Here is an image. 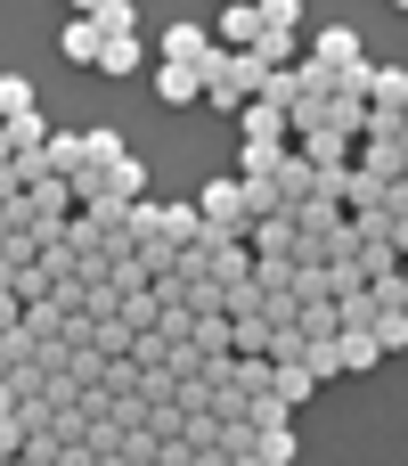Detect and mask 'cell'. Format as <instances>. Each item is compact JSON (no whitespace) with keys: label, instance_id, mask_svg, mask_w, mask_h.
<instances>
[{"label":"cell","instance_id":"obj_1","mask_svg":"<svg viewBox=\"0 0 408 466\" xmlns=\"http://www.w3.org/2000/svg\"><path fill=\"white\" fill-rule=\"evenodd\" d=\"M196 74H204V98H213L221 115H237V106L262 90V74H270V66H262L254 49H221V41H213V57H204Z\"/></svg>","mask_w":408,"mask_h":466},{"label":"cell","instance_id":"obj_2","mask_svg":"<svg viewBox=\"0 0 408 466\" xmlns=\"http://www.w3.org/2000/svg\"><path fill=\"white\" fill-rule=\"evenodd\" d=\"M196 221H204V229H229V238H245V229H254V205H245V180H237V172L204 180V188H196Z\"/></svg>","mask_w":408,"mask_h":466},{"label":"cell","instance_id":"obj_3","mask_svg":"<svg viewBox=\"0 0 408 466\" xmlns=\"http://www.w3.org/2000/svg\"><path fill=\"white\" fill-rule=\"evenodd\" d=\"M311 57H319V66H343V74H368V66H376V57L360 49V33H352V25H327V33L311 41Z\"/></svg>","mask_w":408,"mask_h":466},{"label":"cell","instance_id":"obj_4","mask_svg":"<svg viewBox=\"0 0 408 466\" xmlns=\"http://www.w3.org/2000/svg\"><path fill=\"white\" fill-rule=\"evenodd\" d=\"M294 156H303L311 172H335V164H352V139L319 123V131H294Z\"/></svg>","mask_w":408,"mask_h":466},{"label":"cell","instance_id":"obj_5","mask_svg":"<svg viewBox=\"0 0 408 466\" xmlns=\"http://www.w3.org/2000/svg\"><path fill=\"white\" fill-rule=\"evenodd\" d=\"M311 393H319V377H311L303 360H270V401H278V410H303Z\"/></svg>","mask_w":408,"mask_h":466},{"label":"cell","instance_id":"obj_6","mask_svg":"<svg viewBox=\"0 0 408 466\" xmlns=\"http://www.w3.org/2000/svg\"><path fill=\"white\" fill-rule=\"evenodd\" d=\"M139 57H147V49H139V33H98V49H90V66H98V74H139Z\"/></svg>","mask_w":408,"mask_h":466},{"label":"cell","instance_id":"obj_7","mask_svg":"<svg viewBox=\"0 0 408 466\" xmlns=\"http://www.w3.org/2000/svg\"><path fill=\"white\" fill-rule=\"evenodd\" d=\"M155 98H164V106H188V98H204V74H196V66L155 57Z\"/></svg>","mask_w":408,"mask_h":466},{"label":"cell","instance_id":"obj_8","mask_svg":"<svg viewBox=\"0 0 408 466\" xmlns=\"http://www.w3.org/2000/svg\"><path fill=\"white\" fill-rule=\"evenodd\" d=\"M294 238H303V229H294V213H262V221L245 229V246H254V254H286V262H294Z\"/></svg>","mask_w":408,"mask_h":466},{"label":"cell","instance_id":"obj_9","mask_svg":"<svg viewBox=\"0 0 408 466\" xmlns=\"http://www.w3.org/2000/svg\"><path fill=\"white\" fill-rule=\"evenodd\" d=\"M164 57H172V66H204V57H213V33H204V25H164Z\"/></svg>","mask_w":408,"mask_h":466},{"label":"cell","instance_id":"obj_10","mask_svg":"<svg viewBox=\"0 0 408 466\" xmlns=\"http://www.w3.org/2000/svg\"><path fill=\"white\" fill-rule=\"evenodd\" d=\"M254 33H262V8H254V0H229L213 41H221V49H254Z\"/></svg>","mask_w":408,"mask_h":466},{"label":"cell","instance_id":"obj_11","mask_svg":"<svg viewBox=\"0 0 408 466\" xmlns=\"http://www.w3.org/2000/svg\"><path fill=\"white\" fill-rule=\"evenodd\" d=\"M360 172H376V180H401V164H408V139H368L360 156H352Z\"/></svg>","mask_w":408,"mask_h":466},{"label":"cell","instance_id":"obj_12","mask_svg":"<svg viewBox=\"0 0 408 466\" xmlns=\"http://www.w3.org/2000/svg\"><path fill=\"white\" fill-rule=\"evenodd\" d=\"M254 57H262V66H294V25L262 16V33H254Z\"/></svg>","mask_w":408,"mask_h":466},{"label":"cell","instance_id":"obj_13","mask_svg":"<svg viewBox=\"0 0 408 466\" xmlns=\"http://www.w3.org/2000/svg\"><path fill=\"white\" fill-rule=\"evenodd\" d=\"M237 131H245V139H286V115H278L270 98H245V106H237Z\"/></svg>","mask_w":408,"mask_h":466},{"label":"cell","instance_id":"obj_14","mask_svg":"<svg viewBox=\"0 0 408 466\" xmlns=\"http://www.w3.org/2000/svg\"><path fill=\"white\" fill-rule=\"evenodd\" d=\"M254 459L262 466H294V418H286V426H254Z\"/></svg>","mask_w":408,"mask_h":466},{"label":"cell","instance_id":"obj_15","mask_svg":"<svg viewBox=\"0 0 408 466\" xmlns=\"http://www.w3.org/2000/svg\"><path fill=\"white\" fill-rule=\"evenodd\" d=\"M368 106H408V66H368Z\"/></svg>","mask_w":408,"mask_h":466},{"label":"cell","instance_id":"obj_16","mask_svg":"<svg viewBox=\"0 0 408 466\" xmlns=\"http://www.w3.org/2000/svg\"><path fill=\"white\" fill-rule=\"evenodd\" d=\"M123 147H131V139H123L114 123H90V131H82V164H114Z\"/></svg>","mask_w":408,"mask_h":466},{"label":"cell","instance_id":"obj_17","mask_svg":"<svg viewBox=\"0 0 408 466\" xmlns=\"http://www.w3.org/2000/svg\"><path fill=\"white\" fill-rule=\"evenodd\" d=\"M90 25L98 33H139V0H90Z\"/></svg>","mask_w":408,"mask_h":466},{"label":"cell","instance_id":"obj_18","mask_svg":"<svg viewBox=\"0 0 408 466\" xmlns=\"http://www.w3.org/2000/svg\"><path fill=\"white\" fill-rule=\"evenodd\" d=\"M57 49H65L74 66H90V49H98V25H90V16H65V33H57Z\"/></svg>","mask_w":408,"mask_h":466},{"label":"cell","instance_id":"obj_19","mask_svg":"<svg viewBox=\"0 0 408 466\" xmlns=\"http://www.w3.org/2000/svg\"><path fill=\"white\" fill-rule=\"evenodd\" d=\"M278 156H286V139H245V156H237V180H262Z\"/></svg>","mask_w":408,"mask_h":466},{"label":"cell","instance_id":"obj_20","mask_svg":"<svg viewBox=\"0 0 408 466\" xmlns=\"http://www.w3.org/2000/svg\"><path fill=\"white\" fill-rule=\"evenodd\" d=\"M360 139H408V115H401V106H368Z\"/></svg>","mask_w":408,"mask_h":466},{"label":"cell","instance_id":"obj_21","mask_svg":"<svg viewBox=\"0 0 408 466\" xmlns=\"http://www.w3.org/2000/svg\"><path fill=\"white\" fill-rule=\"evenodd\" d=\"M155 213H164V238H172V246H188V238L204 229V221H196V205H155Z\"/></svg>","mask_w":408,"mask_h":466},{"label":"cell","instance_id":"obj_22","mask_svg":"<svg viewBox=\"0 0 408 466\" xmlns=\"http://www.w3.org/2000/svg\"><path fill=\"white\" fill-rule=\"evenodd\" d=\"M8 115H33V82L25 74H0V123Z\"/></svg>","mask_w":408,"mask_h":466},{"label":"cell","instance_id":"obj_23","mask_svg":"<svg viewBox=\"0 0 408 466\" xmlns=\"http://www.w3.org/2000/svg\"><path fill=\"white\" fill-rule=\"evenodd\" d=\"M16 451H25V418L8 410V418H0V459H16Z\"/></svg>","mask_w":408,"mask_h":466},{"label":"cell","instance_id":"obj_24","mask_svg":"<svg viewBox=\"0 0 408 466\" xmlns=\"http://www.w3.org/2000/svg\"><path fill=\"white\" fill-rule=\"evenodd\" d=\"M8 410H16V401H8V377H0V418H8Z\"/></svg>","mask_w":408,"mask_h":466}]
</instances>
